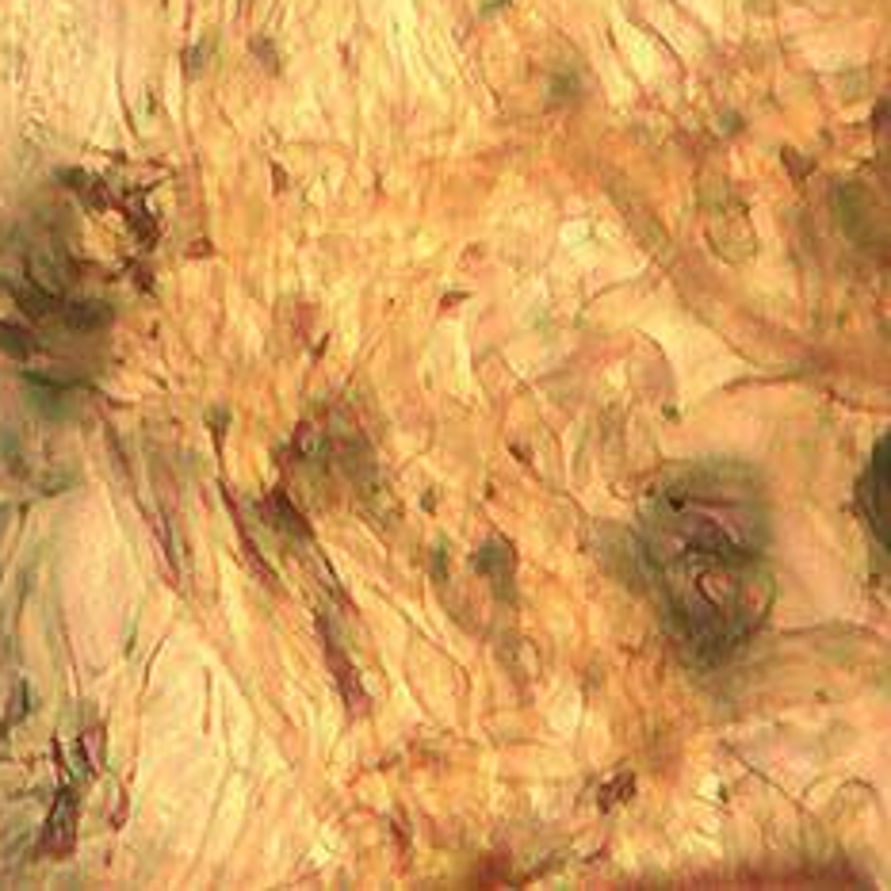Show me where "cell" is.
I'll use <instances>...</instances> for the list:
<instances>
[{
  "label": "cell",
  "mask_w": 891,
  "mask_h": 891,
  "mask_svg": "<svg viewBox=\"0 0 891 891\" xmlns=\"http://www.w3.org/2000/svg\"><path fill=\"white\" fill-rule=\"evenodd\" d=\"M716 486H681L662 494V509L651 521L658 536H670L674 547H654L651 555L662 563V589L674 605V616L685 624L693 647L719 658L750 631V620L761 616L750 605L758 547L750 544L746 521L716 517Z\"/></svg>",
  "instance_id": "6da1fadb"
},
{
  "label": "cell",
  "mask_w": 891,
  "mask_h": 891,
  "mask_svg": "<svg viewBox=\"0 0 891 891\" xmlns=\"http://www.w3.org/2000/svg\"><path fill=\"white\" fill-rule=\"evenodd\" d=\"M865 509H869V521L880 536V544H888L891 532V471H888V444L876 448V459H872L869 475H865Z\"/></svg>",
  "instance_id": "7a4b0ae2"
},
{
  "label": "cell",
  "mask_w": 891,
  "mask_h": 891,
  "mask_svg": "<svg viewBox=\"0 0 891 891\" xmlns=\"http://www.w3.org/2000/svg\"><path fill=\"white\" fill-rule=\"evenodd\" d=\"M329 662H333V670H337V681H341V693L352 708H364V689H360V677L352 670V662H345V654L337 647V639L329 635Z\"/></svg>",
  "instance_id": "3957f363"
}]
</instances>
